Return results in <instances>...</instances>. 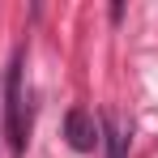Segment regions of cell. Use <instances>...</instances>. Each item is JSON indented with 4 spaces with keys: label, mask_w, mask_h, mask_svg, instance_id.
Segmentation results:
<instances>
[{
    "label": "cell",
    "mask_w": 158,
    "mask_h": 158,
    "mask_svg": "<svg viewBox=\"0 0 158 158\" xmlns=\"http://www.w3.org/2000/svg\"><path fill=\"white\" fill-rule=\"evenodd\" d=\"M98 141L107 145V158H124L128 154V132H124V124L107 111V115H98Z\"/></svg>",
    "instance_id": "cell-3"
},
{
    "label": "cell",
    "mask_w": 158,
    "mask_h": 158,
    "mask_svg": "<svg viewBox=\"0 0 158 158\" xmlns=\"http://www.w3.org/2000/svg\"><path fill=\"white\" fill-rule=\"evenodd\" d=\"M64 137H69V145L77 154H94V145H98V120H94V111L73 107L64 115Z\"/></svg>",
    "instance_id": "cell-2"
},
{
    "label": "cell",
    "mask_w": 158,
    "mask_h": 158,
    "mask_svg": "<svg viewBox=\"0 0 158 158\" xmlns=\"http://www.w3.org/2000/svg\"><path fill=\"white\" fill-rule=\"evenodd\" d=\"M22 73H26V52L17 47L9 73H4V132H9L13 154L26 150V107H22L26 98H22Z\"/></svg>",
    "instance_id": "cell-1"
}]
</instances>
